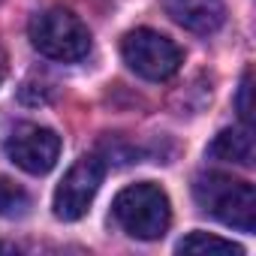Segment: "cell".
I'll return each mask as SVG.
<instances>
[{"label": "cell", "instance_id": "obj_12", "mask_svg": "<svg viewBox=\"0 0 256 256\" xmlns=\"http://www.w3.org/2000/svg\"><path fill=\"white\" fill-rule=\"evenodd\" d=\"M4 78H6V52L0 48V84H4Z\"/></svg>", "mask_w": 256, "mask_h": 256}, {"label": "cell", "instance_id": "obj_6", "mask_svg": "<svg viewBox=\"0 0 256 256\" xmlns=\"http://www.w3.org/2000/svg\"><path fill=\"white\" fill-rule=\"evenodd\" d=\"M102 178H106V166H102L100 157H94V154L78 157L66 169L64 181L54 190V217L58 220L84 217L94 196H96V190H100V184H102Z\"/></svg>", "mask_w": 256, "mask_h": 256}, {"label": "cell", "instance_id": "obj_3", "mask_svg": "<svg viewBox=\"0 0 256 256\" xmlns=\"http://www.w3.org/2000/svg\"><path fill=\"white\" fill-rule=\"evenodd\" d=\"M28 34H30L34 48L52 60L72 64L90 52V30L76 12L64 6H48L36 12L28 24Z\"/></svg>", "mask_w": 256, "mask_h": 256}, {"label": "cell", "instance_id": "obj_8", "mask_svg": "<svg viewBox=\"0 0 256 256\" xmlns=\"http://www.w3.org/2000/svg\"><path fill=\"white\" fill-rule=\"evenodd\" d=\"M208 157L223 160V163H235V166H253V133L250 126H235V130H223L217 133V139L208 145Z\"/></svg>", "mask_w": 256, "mask_h": 256}, {"label": "cell", "instance_id": "obj_7", "mask_svg": "<svg viewBox=\"0 0 256 256\" xmlns=\"http://www.w3.org/2000/svg\"><path fill=\"white\" fill-rule=\"evenodd\" d=\"M163 6L175 24H181L184 30H193L199 36L220 30V24L226 18L223 0H163Z\"/></svg>", "mask_w": 256, "mask_h": 256}, {"label": "cell", "instance_id": "obj_1", "mask_svg": "<svg viewBox=\"0 0 256 256\" xmlns=\"http://www.w3.org/2000/svg\"><path fill=\"white\" fill-rule=\"evenodd\" d=\"M193 196H196L199 208L205 214H211L214 220H220L223 226H232L241 232L256 229V190H253V184L220 175V172H208V175H196Z\"/></svg>", "mask_w": 256, "mask_h": 256}, {"label": "cell", "instance_id": "obj_9", "mask_svg": "<svg viewBox=\"0 0 256 256\" xmlns=\"http://www.w3.org/2000/svg\"><path fill=\"white\" fill-rule=\"evenodd\" d=\"M178 253H232V256H241L244 247L232 244L226 238L208 235V232H190L187 238L178 241Z\"/></svg>", "mask_w": 256, "mask_h": 256}, {"label": "cell", "instance_id": "obj_2", "mask_svg": "<svg viewBox=\"0 0 256 256\" xmlns=\"http://www.w3.org/2000/svg\"><path fill=\"white\" fill-rule=\"evenodd\" d=\"M112 214H114L118 226L126 235H133L139 241H157V238H163L166 229H169V223H172L169 196L157 184H151V181L124 187L114 196Z\"/></svg>", "mask_w": 256, "mask_h": 256}, {"label": "cell", "instance_id": "obj_4", "mask_svg": "<svg viewBox=\"0 0 256 256\" xmlns=\"http://www.w3.org/2000/svg\"><path fill=\"white\" fill-rule=\"evenodd\" d=\"M120 54H124L126 66L148 82H166L184 64L181 48L169 36H163L151 28H136L126 34L120 42Z\"/></svg>", "mask_w": 256, "mask_h": 256}, {"label": "cell", "instance_id": "obj_10", "mask_svg": "<svg viewBox=\"0 0 256 256\" xmlns=\"http://www.w3.org/2000/svg\"><path fill=\"white\" fill-rule=\"evenodd\" d=\"M28 211H30V196L24 193V187H18L10 178H0V217L18 220Z\"/></svg>", "mask_w": 256, "mask_h": 256}, {"label": "cell", "instance_id": "obj_11", "mask_svg": "<svg viewBox=\"0 0 256 256\" xmlns=\"http://www.w3.org/2000/svg\"><path fill=\"white\" fill-rule=\"evenodd\" d=\"M235 106H238V114H241V120L250 126V118H253V106H250V70L241 76V84H238V100H235Z\"/></svg>", "mask_w": 256, "mask_h": 256}, {"label": "cell", "instance_id": "obj_5", "mask_svg": "<svg viewBox=\"0 0 256 256\" xmlns=\"http://www.w3.org/2000/svg\"><path fill=\"white\" fill-rule=\"evenodd\" d=\"M4 151L28 175H46L60 157V136L40 124H16L4 142Z\"/></svg>", "mask_w": 256, "mask_h": 256}]
</instances>
